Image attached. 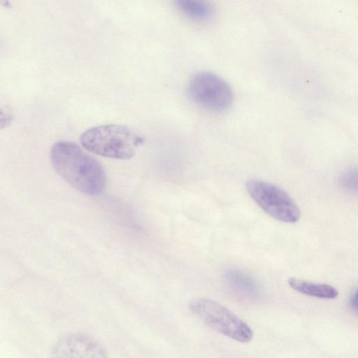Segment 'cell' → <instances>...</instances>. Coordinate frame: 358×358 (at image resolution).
<instances>
[{
    "label": "cell",
    "instance_id": "1",
    "mask_svg": "<svg viewBox=\"0 0 358 358\" xmlns=\"http://www.w3.org/2000/svg\"><path fill=\"white\" fill-rule=\"evenodd\" d=\"M50 156L56 172L79 192L96 195L104 189L106 177L103 166L75 143H55Z\"/></svg>",
    "mask_w": 358,
    "mask_h": 358
},
{
    "label": "cell",
    "instance_id": "2",
    "mask_svg": "<svg viewBox=\"0 0 358 358\" xmlns=\"http://www.w3.org/2000/svg\"><path fill=\"white\" fill-rule=\"evenodd\" d=\"M87 151L117 159H129L143 143V138L131 129L121 124H109L91 127L80 137Z\"/></svg>",
    "mask_w": 358,
    "mask_h": 358
},
{
    "label": "cell",
    "instance_id": "3",
    "mask_svg": "<svg viewBox=\"0 0 358 358\" xmlns=\"http://www.w3.org/2000/svg\"><path fill=\"white\" fill-rule=\"evenodd\" d=\"M190 311L210 328L236 341L248 343L253 337L250 327L218 302L200 298L189 303Z\"/></svg>",
    "mask_w": 358,
    "mask_h": 358
},
{
    "label": "cell",
    "instance_id": "4",
    "mask_svg": "<svg viewBox=\"0 0 358 358\" xmlns=\"http://www.w3.org/2000/svg\"><path fill=\"white\" fill-rule=\"evenodd\" d=\"M245 188L254 201L275 220L286 223H294L299 220L298 206L279 187L262 180H250Z\"/></svg>",
    "mask_w": 358,
    "mask_h": 358
},
{
    "label": "cell",
    "instance_id": "5",
    "mask_svg": "<svg viewBox=\"0 0 358 358\" xmlns=\"http://www.w3.org/2000/svg\"><path fill=\"white\" fill-rule=\"evenodd\" d=\"M188 91L198 105L215 113L227 110L234 100L229 84L211 72L203 71L194 75L189 82Z\"/></svg>",
    "mask_w": 358,
    "mask_h": 358
},
{
    "label": "cell",
    "instance_id": "6",
    "mask_svg": "<svg viewBox=\"0 0 358 358\" xmlns=\"http://www.w3.org/2000/svg\"><path fill=\"white\" fill-rule=\"evenodd\" d=\"M51 358H108L103 347L94 338L83 333L60 337L53 345Z\"/></svg>",
    "mask_w": 358,
    "mask_h": 358
},
{
    "label": "cell",
    "instance_id": "7",
    "mask_svg": "<svg viewBox=\"0 0 358 358\" xmlns=\"http://www.w3.org/2000/svg\"><path fill=\"white\" fill-rule=\"evenodd\" d=\"M287 282L293 289L307 296L331 299L338 295L337 289L330 285L314 283L296 278H289Z\"/></svg>",
    "mask_w": 358,
    "mask_h": 358
},
{
    "label": "cell",
    "instance_id": "8",
    "mask_svg": "<svg viewBox=\"0 0 358 358\" xmlns=\"http://www.w3.org/2000/svg\"><path fill=\"white\" fill-rule=\"evenodd\" d=\"M227 284L236 292L248 296L255 297L260 293L257 282L248 273L234 268L224 271Z\"/></svg>",
    "mask_w": 358,
    "mask_h": 358
},
{
    "label": "cell",
    "instance_id": "9",
    "mask_svg": "<svg viewBox=\"0 0 358 358\" xmlns=\"http://www.w3.org/2000/svg\"><path fill=\"white\" fill-rule=\"evenodd\" d=\"M175 5L184 15L197 20H208L214 14L213 6L206 1L177 0Z\"/></svg>",
    "mask_w": 358,
    "mask_h": 358
},
{
    "label": "cell",
    "instance_id": "10",
    "mask_svg": "<svg viewBox=\"0 0 358 358\" xmlns=\"http://www.w3.org/2000/svg\"><path fill=\"white\" fill-rule=\"evenodd\" d=\"M340 184L346 191L358 193V169L353 168L344 172L340 178Z\"/></svg>",
    "mask_w": 358,
    "mask_h": 358
},
{
    "label": "cell",
    "instance_id": "11",
    "mask_svg": "<svg viewBox=\"0 0 358 358\" xmlns=\"http://www.w3.org/2000/svg\"><path fill=\"white\" fill-rule=\"evenodd\" d=\"M350 305L353 310L358 313V289L352 296Z\"/></svg>",
    "mask_w": 358,
    "mask_h": 358
}]
</instances>
